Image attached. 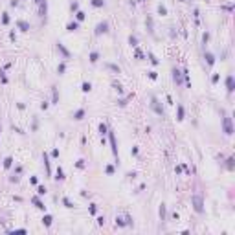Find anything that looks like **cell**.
<instances>
[{"instance_id": "obj_1", "label": "cell", "mask_w": 235, "mask_h": 235, "mask_svg": "<svg viewBox=\"0 0 235 235\" xmlns=\"http://www.w3.org/2000/svg\"><path fill=\"white\" fill-rule=\"evenodd\" d=\"M109 142H110V149H112V154H114V158H116V163L119 162V154H118V142H116V134L112 132V130H109Z\"/></svg>"}, {"instance_id": "obj_2", "label": "cell", "mask_w": 235, "mask_h": 235, "mask_svg": "<svg viewBox=\"0 0 235 235\" xmlns=\"http://www.w3.org/2000/svg\"><path fill=\"white\" fill-rule=\"evenodd\" d=\"M191 204H193V209L196 213H204V200H202V196H198V195L191 196Z\"/></svg>"}, {"instance_id": "obj_3", "label": "cell", "mask_w": 235, "mask_h": 235, "mask_svg": "<svg viewBox=\"0 0 235 235\" xmlns=\"http://www.w3.org/2000/svg\"><path fill=\"white\" fill-rule=\"evenodd\" d=\"M222 127H224V134H226V136H232L233 134V123H232V118H230V116H224L222 118Z\"/></svg>"}, {"instance_id": "obj_4", "label": "cell", "mask_w": 235, "mask_h": 235, "mask_svg": "<svg viewBox=\"0 0 235 235\" xmlns=\"http://www.w3.org/2000/svg\"><path fill=\"white\" fill-rule=\"evenodd\" d=\"M151 109H153L154 112H156L158 116H162V118L165 116V112H163V109H162V105H160V101H158V99H156V97H154V96L151 97Z\"/></svg>"}, {"instance_id": "obj_5", "label": "cell", "mask_w": 235, "mask_h": 235, "mask_svg": "<svg viewBox=\"0 0 235 235\" xmlns=\"http://www.w3.org/2000/svg\"><path fill=\"white\" fill-rule=\"evenodd\" d=\"M96 35H101V33H109V22L107 20H103V22H99V24L96 26V31H94Z\"/></svg>"}, {"instance_id": "obj_6", "label": "cell", "mask_w": 235, "mask_h": 235, "mask_svg": "<svg viewBox=\"0 0 235 235\" xmlns=\"http://www.w3.org/2000/svg\"><path fill=\"white\" fill-rule=\"evenodd\" d=\"M226 90H228V94H232L235 90V77L232 76V74L226 77Z\"/></svg>"}, {"instance_id": "obj_7", "label": "cell", "mask_w": 235, "mask_h": 235, "mask_svg": "<svg viewBox=\"0 0 235 235\" xmlns=\"http://www.w3.org/2000/svg\"><path fill=\"white\" fill-rule=\"evenodd\" d=\"M173 81H175V84H176V86H180V84H182V72H180V70H173Z\"/></svg>"}, {"instance_id": "obj_8", "label": "cell", "mask_w": 235, "mask_h": 235, "mask_svg": "<svg viewBox=\"0 0 235 235\" xmlns=\"http://www.w3.org/2000/svg\"><path fill=\"white\" fill-rule=\"evenodd\" d=\"M17 28H18L20 31H30V30H31L30 22H26V20H17Z\"/></svg>"}, {"instance_id": "obj_9", "label": "cell", "mask_w": 235, "mask_h": 235, "mask_svg": "<svg viewBox=\"0 0 235 235\" xmlns=\"http://www.w3.org/2000/svg\"><path fill=\"white\" fill-rule=\"evenodd\" d=\"M57 50L61 51V53H63V57H64V59H70V51H68L66 48H64V44H63V42H57Z\"/></svg>"}, {"instance_id": "obj_10", "label": "cell", "mask_w": 235, "mask_h": 235, "mask_svg": "<svg viewBox=\"0 0 235 235\" xmlns=\"http://www.w3.org/2000/svg\"><path fill=\"white\" fill-rule=\"evenodd\" d=\"M184 116H186L184 107H182L180 103H178V105H176V119H178V121H182V119H184Z\"/></svg>"}, {"instance_id": "obj_11", "label": "cell", "mask_w": 235, "mask_h": 235, "mask_svg": "<svg viewBox=\"0 0 235 235\" xmlns=\"http://www.w3.org/2000/svg\"><path fill=\"white\" fill-rule=\"evenodd\" d=\"M204 57H206V63H208V66H213V64H215V55L211 53V51H206Z\"/></svg>"}, {"instance_id": "obj_12", "label": "cell", "mask_w": 235, "mask_h": 235, "mask_svg": "<svg viewBox=\"0 0 235 235\" xmlns=\"http://www.w3.org/2000/svg\"><path fill=\"white\" fill-rule=\"evenodd\" d=\"M33 204H35V208H37V209H40V211H46V206H44V204L40 202L39 195H37V196H33Z\"/></svg>"}, {"instance_id": "obj_13", "label": "cell", "mask_w": 235, "mask_h": 235, "mask_svg": "<svg viewBox=\"0 0 235 235\" xmlns=\"http://www.w3.org/2000/svg\"><path fill=\"white\" fill-rule=\"evenodd\" d=\"M51 101H53V105H59V92H57V86H51Z\"/></svg>"}, {"instance_id": "obj_14", "label": "cell", "mask_w": 235, "mask_h": 235, "mask_svg": "<svg viewBox=\"0 0 235 235\" xmlns=\"http://www.w3.org/2000/svg\"><path fill=\"white\" fill-rule=\"evenodd\" d=\"M42 160H44V167H46V171H48V175H51V171H50V160H48V153H42Z\"/></svg>"}, {"instance_id": "obj_15", "label": "cell", "mask_w": 235, "mask_h": 235, "mask_svg": "<svg viewBox=\"0 0 235 235\" xmlns=\"http://www.w3.org/2000/svg\"><path fill=\"white\" fill-rule=\"evenodd\" d=\"M55 180H59V182L64 180V171L61 167H57V171H55Z\"/></svg>"}, {"instance_id": "obj_16", "label": "cell", "mask_w": 235, "mask_h": 235, "mask_svg": "<svg viewBox=\"0 0 235 235\" xmlns=\"http://www.w3.org/2000/svg\"><path fill=\"white\" fill-rule=\"evenodd\" d=\"M66 30H68V31H76V30H79V22H77V20H74V22H68Z\"/></svg>"}, {"instance_id": "obj_17", "label": "cell", "mask_w": 235, "mask_h": 235, "mask_svg": "<svg viewBox=\"0 0 235 235\" xmlns=\"http://www.w3.org/2000/svg\"><path fill=\"white\" fill-rule=\"evenodd\" d=\"M51 222H53V217H51V215H44V217H42V224H44V226H51Z\"/></svg>"}, {"instance_id": "obj_18", "label": "cell", "mask_w": 235, "mask_h": 235, "mask_svg": "<svg viewBox=\"0 0 235 235\" xmlns=\"http://www.w3.org/2000/svg\"><path fill=\"white\" fill-rule=\"evenodd\" d=\"M84 118V109H79V110H76V114H74V119H83Z\"/></svg>"}, {"instance_id": "obj_19", "label": "cell", "mask_w": 235, "mask_h": 235, "mask_svg": "<svg viewBox=\"0 0 235 235\" xmlns=\"http://www.w3.org/2000/svg\"><path fill=\"white\" fill-rule=\"evenodd\" d=\"M81 90H83L84 94H88V92H90V90H92V84H90V83H88V81H84V83L81 84Z\"/></svg>"}, {"instance_id": "obj_20", "label": "cell", "mask_w": 235, "mask_h": 235, "mask_svg": "<svg viewBox=\"0 0 235 235\" xmlns=\"http://www.w3.org/2000/svg\"><path fill=\"white\" fill-rule=\"evenodd\" d=\"M63 204H64V208H68V209H72V208H74L72 200H70L68 196H63Z\"/></svg>"}, {"instance_id": "obj_21", "label": "cell", "mask_w": 235, "mask_h": 235, "mask_svg": "<svg viewBox=\"0 0 235 235\" xmlns=\"http://www.w3.org/2000/svg\"><path fill=\"white\" fill-rule=\"evenodd\" d=\"M97 61H99V53H97V51H92V53H90V63L96 64Z\"/></svg>"}, {"instance_id": "obj_22", "label": "cell", "mask_w": 235, "mask_h": 235, "mask_svg": "<svg viewBox=\"0 0 235 235\" xmlns=\"http://www.w3.org/2000/svg\"><path fill=\"white\" fill-rule=\"evenodd\" d=\"M149 61H151L153 66H158V64H160V61L156 59V55H154V53H149Z\"/></svg>"}, {"instance_id": "obj_23", "label": "cell", "mask_w": 235, "mask_h": 235, "mask_svg": "<svg viewBox=\"0 0 235 235\" xmlns=\"http://www.w3.org/2000/svg\"><path fill=\"white\" fill-rule=\"evenodd\" d=\"M107 132H109V127H107L105 123H99V134H101V138H103Z\"/></svg>"}, {"instance_id": "obj_24", "label": "cell", "mask_w": 235, "mask_h": 235, "mask_svg": "<svg viewBox=\"0 0 235 235\" xmlns=\"http://www.w3.org/2000/svg\"><path fill=\"white\" fill-rule=\"evenodd\" d=\"M158 213H160V219H162V220H165V204H160Z\"/></svg>"}, {"instance_id": "obj_25", "label": "cell", "mask_w": 235, "mask_h": 235, "mask_svg": "<svg viewBox=\"0 0 235 235\" xmlns=\"http://www.w3.org/2000/svg\"><path fill=\"white\" fill-rule=\"evenodd\" d=\"M182 76H184V79H186V84H187V86H191V79H189V72H187V70H182Z\"/></svg>"}, {"instance_id": "obj_26", "label": "cell", "mask_w": 235, "mask_h": 235, "mask_svg": "<svg viewBox=\"0 0 235 235\" xmlns=\"http://www.w3.org/2000/svg\"><path fill=\"white\" fill-rule=\"evenodd\" d=\"M107 68H109V70H112V72H116V74H119V72H121V70H119V66H118V64H112V63H109V64H107Z\"/></svg>"}, {"instance_id": "obj_27", "label": "cell", "mask_w": 235, "mask_h": 235, "mask_svg": "<svg viewBox=\"0 0 235 235\" xmlns=\"http://www.w3.org/2000/svg\"><path fill=\"white\" fill-rule=\"evenodd\" d=\"M11 165H13V158H11V156H7L6 160H4V169H9Z\"/></svg>"}, {"instance_id": "obj_28", "label": "cell", "mask_w": 235, "mask_h": 235, "mask_svg": "<svg viewBox=\"0 0 235 235\" xmlns=\"http://www.w3.org/2000/svg\"><path fill=\"white\" fill-rule=\"evenodd\" d=\"M90 2H92L94 7H103L105 6V0H90Z\"/></svg>"}, {"instance_id": "obj_29", "label": "cell", "mask_w": 235, "mask_h": 235, "mask_svg": "<svg viewBox=\"0 0 235 235\" xmlns=\"http://www.w3.org/2000/svg\"><path fill=\"white\" fill-rule=\"evenodd\" d=\"M129 44L132 46V48H136V46H138V39H136L134 35H130V37H129Z\"/></svg>"}, {"instance_id": "obj_30", "label": "cell", "mask_w": 235, "mask_h": 235, "mask_svg": "<svg viewBox=\"0 0 235 235\" xmlns=\"http://www.w3.org/2000/svg\"><path fill=\"white\" fill-rule=\"evenodd\" d=\"M158 13H160V15H162V17H165V15H167V7L160 4V6H158Z\"/></svg>"}, {"instance_id": "obj_31", "label": "cell", "mask_w": 235, "mask_h": 235, "mask_svg": "<svg viewBox=\"0 0 235 235\" xmlns=\"http://www.w3.org/2000/svg\"><path fill=\"white\" fill-rule=\"evenodd\" d=\"M112 86H114V90H118V94H123V86H121V84L119 83H112Z\"/></svg>"}, {"instance_id": "obj_32", "label": "cell", "mask_w": 235, "mask_h": 235, "mask_svg": "<svg viewBox=\"0 0 235 235\" xmlns=\"http://www.w3.org/2000/svg\"><path fill=\"white\" fill-rule=\"evenodd\" d=\"M46 191H48V189H46L44 186H39V187H37V195H39V196H42V195H46Z\"/></svg>"}, {"instance_id": "obj_33", "label": "cell", "mask_w": 235, "mask_h": 235, "mask_svg": "<svg viewBox=\"0 0 235 235\" xmlns=\"http://www.w3.org/2000/svg\"><path fill=\"white\" fill-rule=\"evenodd\" d=\"M76 18H77V22H83L84 20V13L83 11H76Z\"/></svg>"}, {"instance_id": "obj_34", "label": "cell", "mask_w": 235, "mask_h": 235, "mask_svg": "<svg viewBox=\"0 0 235 235\" xmlns=\"http://www.w3.org/2000/svg\"><path fill=\"white\" fill-rule=\"evenodd\" d=\"M64 70H66V64H64V63H61L59 66H57V72H59V76H63V74H64Z\"/></svg>"}, {"instance_id": "obj_35", "label": "cell", "mask_w": 235, "mask_h": 235, "mask_svg": "<svg viewBox=\"0 0 235 235\" xmlns=\"http://www.w3.org/2000/svg\"><path fill=\"white\" fill-rule=\"evenodd\" d=\"M130 97H132V94H130V96H127V97H123V99H119V103H118V105H119V107H125V105H127V101H129Z\"/></svg>"}, {"instance_id": "obj_36", "label": "cell", "mask_w": 235, "mask_h": 235, "mask_svg": "<svg viewBox=\"0 0 235 235\" xmlns=\"http://www.w3.org/2000/svg\"><path fill=\"white\" fill-rule=\"evenodd\" d=\"M105 171H107V175H114V171H116V169H114V165H112V163H109Z\"/></svg>"}, {"instance_id": "obj_37", "label": "cell", "mask_w": 235, "mask_h": 235, "mask_svg": "<svg viewBox=\"0 0 235 235\" xmlns=\"http://www.w3.org/2000/svg\"><path fill=\"white\" fill-rule=\"evenodd\" d=\"M134 57H136V59H143V53H142V50H138V48H136V50H134Z\"/></svg>"}, {"instance_id": "obj_38", "label": "cell", "mask_w": 235, "mask_h": 235, "mask_svg": "<svg viewBox=\"0 0 235 235\" xmlns=\"http://www.w3.org/2000/svg\"><path fill=\"white\" fill-rule=\"evenodd\" d=\"M116 226H125V219H121V217H116Z\"/></svg>"}, {"instance_id": "obj_39", "label": "cell", "mask_w": 235, "mask_h": 235, "mask_svg": "<svg viewBox=\"0 0 235 235\" xmlns=\"http://www.w3.org/2000/svg\"><path fill=\"white\" fill-rule=\"evenodd\" d=\"M147 30L153 33V18L151 17H147Z\"/></svg>"}, {"instance_id": "obj_40", "label": "cell", "mask_w": 235, "mask_h": 235, "mask_svg": "<svg viewBox=\"0 0 235 235\" xmlns=\"http://www.w3.org/2000/svg\"><path fill=\"white\" fill-rule=\"evenodd\" d=\"M2 24H4V26L9 24V15H7V13H4V15H2Z\"/></svg>"}, {"instance_id": "obj_41", "label": "cell", "mask_w": 235, "mask_h": 235, "mask_svg": "<svg viewBox=\"0 0 235 235\" xmlns=\"http://www.w3.org/2000/svg\"><path fill=\"white\" fill-rule=\"evenodd\" d=\"M149 79H153V81H156V79H158V74L154 72V70H153V72H149Z\"/></svg>"}, {"instance_id": "obj_42", "label": "cell", "mask_w": 235, "mask_h": 235, "mask_svg": "<svg viewBox=\"0 0 235 235\" xmlns=\"http://www.w3.org/2000/svg\"><path fill=\"white\" fill-rule=\"evenodd\" d=\"M70 9H72V11H79V2H72Z\"/></svg>"}, {"instance_id": "obj_43", "label": "cell", "mask_w": 235, "mask_h": 235, "mask_svg": "<svg viewBox=\"0 0 235 235\" xmlns=\"http://www.w3.org/2000/svg\"><path fill=\"white\" fill-rule=\"evenodd\" d=\"M76 167H77V169H84V160H77Z\"/></svg>"}, {"instance_id": "obj_44", "label": "cell", "mask_w": 235, "mask_h": 235, "mask_svg": "<svg viewBox=\"0 0 235 235\" xmlns=\"http://www.w3.org/2000/svg\"><path fill=\"white\" fill-rule=\"evenodd\" d=\"M125 226H132V217H129V215L125 217Z\"/></svg>"}, {"instance_id": "obj_45", "label": "cell", "mask_w": 235, "mask_h": 235, "mask_svg": "<svg viewBox=\"0 0 235 235\" xmlns=\"http://www.w3.org/2000/svg\"><path fill=\"white\" fill-rule=\"evenodd\" d=\"M208 40H209V31H206V33L202 35V42H204V44H206V42H208Z\"/></svg>"}, {"instance_id": "obj_46", "label": "cell", "mask_w": 235, "mask_h": 235, "mask_svg": "<svg viewBox=\"0 0 235 235\" xmlns=\"http://www.w3.org/2000/svg\"><path fill=\"white\" fill-rule=\"evenodd\" d=\"M90 213H92V215L97 213V206H96V204H90Z\"/></svg>"}, {"instance_id": "obj_47", "label": "cell", "mask_w": 235, "mask_h": 235, "mask_svg": "<svg viewBox=\"0 0 235 235\" xmlns=\"http://www.w3.org/2000/svg\"><path fill=\"white\" fill-rule=\"evenodd\" d=\"M219 79H220V76H219V74H215V76L211 77V83H213V84H215V83H219Z\"/></svg>"}, {"instance_id": "obj_48", "label": "cell", "mask_w": 235, "mask_h": 235, "mask_svg": "<svg viewBox=\"0 0 235 235\" xmlns=\"http://www.w3.org/2000/svg\"><path fill=\"white\" fill-rule=\"evenodd\" d=\"M226 162H228V169H233V158H228Z\"/></svg>"}, {"instance_id": "obj_49", "label": "cell", "mask_w": 235, "mask_h": 235, "mask_svg": "<svg viewBox=\"0 0 235 235\" xmlns=\"http://www.w3.org/2000/svg\"><path fill=\"white\" fill-rule=\"evenodd\" d=\"M51 156H53V158H59V149H53V151H51Z\"/></svg>"}, {"instance_id": "obj_50", "label": "cell", "mask_w": 235, "mask_h": 235, "mask_svg": "<svg viewBox=\"0 0 235 235\" xmlns=\"http://www.w3.org/2000/svg\"><path fill=\"white\" fill-rule=\"evenodd\" d=\"M97 224L103 226V224H105V217H97Z\"/></svg>"}, {"instance_id": "obj_51", "label": "cell", "mask_w": 235, "mask_h": 235, "mask_svg": "<svg viewBox=\"0 0 235 235\" xmlns=\"http://www.w3.org/2000/svg\"><path fill=\"white\" fill-rule=\"evenodd\" d=\"M138 153H140V151H138V147H132V151H130V154H132V156H138Z\"/></svg>"}, {"instance_id": "obj_52", "label": "cell", "mask_w": 235, "mask_h": 235, "mask_svg": "<svg viewBox=\"0 0 235 235\" xmlns=\"http://www.w3.org/2000/svg\"><path fill=\"white\" fill-rule=\"evenodd\" d=\"M40 109H42V110L48 109V101H42V103H40Z\"/></svg>"}, {"instance_id": "obj_53", "label": "cell", "mask_w": 235, "mask_h": 235, "mask_svg": "<svg viewBox=\"0 0 235 235\" xmlns=\"http://www.w3.org/2000/svg\"><path fill=\"white\" fill-rule=\"evenodd\" d=\"M9 6H11V7H17V6H18V0H11V2H9Z\"/></svg>"}, {"instance_id": "obj_54", "label": "cell", "mask_w": 235, "mask_h": 235, "mask_svg": "<svg viewBox=\"0 0 235 235\" xmlns=\"http://www.w3.org/2000/svg\"><path fill=\"white\" fill-rule=\"evenodd\" d=\"M175 173H176V175H180V173H182V165H176L175 167Z\"/></svg>"}, {"instance_id": "obj_55", "label": "cell", "mask_w": 235, "mask_h": 235, "mask_svg": "<svg viewBox=\"0 0 235 235\" xmlns=\"http://www.w3.org/2000/svg\"><path fill=\"white\" fill-rule=\"evenodd\" d=\"M9 39H11V40H17V35H15V31H11V33H9Z\"/></svg>"}, {"instance_id": "obj_56", "label": "cell", "mask_w": 235, "mask_h": 235, "mask_svg": "<svg viewBox=\"0 0 235 235\" xmlns=\"http://www.w3.org/2000/svg\"><path fill=\"white\" fill-rule=\"evenodd\" d=\"M30 182H31V184H35V186H37V182H39V180H37V176H31V178H30Z\"/></svg>"}, {"instance_id": "obj_57", "label": "cell", "mask_w": 235, "mask_h": 235, "mask_svg": "<svg viewBox=\"0 0 235 235\" xmlns=\"http://www.w3.org/2000/svg\"><path fill=\"white\" fill-rule=\"evenodd\" d=\"M9 182H18V176H17V175H13L11 178H9Z\"/></svg>"}, {"instance_id": "obj_58", "label": "cell", "mask_w": 235, "mask_h": 235, "mask_svg": "<svg viewBox=\"0 0 235 235\" xmlns=\"http://www.w3.org/2000/svg\"><path fill=\"white\" fill-rule=\"evenodd\" d=\"M165 99H167V103H169V105H173V97L169 96V94H167V97H165Z\"/></svg>"}, {"instance_id": "obj_59", "label": "cell", "mask_w": 235, "mask_h": 235, "mask_svg": "<svg viewBox=\"0 0 235 235\" xmlns=\"http://www.w3.org/2000/svg\"><path fill=\"white\" fill-rule=\"evenodd\" d=\"M0 132H2V127H0Z\"/></svg>"}]
</instances>
